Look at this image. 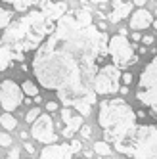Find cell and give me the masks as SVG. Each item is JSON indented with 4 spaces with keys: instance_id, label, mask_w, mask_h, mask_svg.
<instances>
[{
    "instance_id": "obj_7",
    "label": "cell",
    "mask_w": 157,
    "mask_h": 159,
    "mask_svg": "<svg viewBox=\"0 0 157 159\" xmlns=\"http://www.w3.org/2000/svg\"><path fill=\"white\" fill-rule=\"evenodd\" d=\"M107 54L111 56L113 65L119 69H125V67L138 61V56H134V46L128 42L127 37L121 35H113L107 40Z\"/></svg>"
},
{
    "instance_id": "obj_16",
    "label": "cell",
    "mask_w": 157,
    "mask_h": 159,
    "mask_svg": "<svg viewBox=\"0 0 157 159\" xmlns=\"http://www.w3.org/2000/svg\"><path fill=\"white\" fill-rule=\"evenodd\" d=\"M0 2L14 4V10H16V12H27L31 6L38 4V0H0Z\"/></svg>"
},
{
    "instance_id": "obj_8",
    "label": "cell",
    "mask_w": 157,
    "mask_h": 159,
    "mask_svg": "<svg viewBox=\"0 0 157 159\" xmlns=\"http://www.w3.org/2000/svg\"><path fill=\"white\" fill-rule=\"evenodd\" d=\"M21 104H23V92L16 81L12 79H6V81L0 83V106L6 113L16 111Z\"/></svg>"
},
{
    "instance_id": "obj_36",
    "label": "cell",
    "mask_w": 157,
    "mask_h": 159,
    "mask_svg": "<svg viewBox=\"0 0 157 159\" xmlns=\"http://www.w3.org/2000/svg\"><path fill=\"white\" fill-rule=\"evenodd\" d=\"M33 100H35V104H40V102H42V96H35Z\"/></svg>"
},
{
    "instance_id": "obj_20",
    "label": "cell",
    "mask_w": 157,
    "mask_h": 159,
    "mask_svg": "<svg viewBox=\"0 0 157 159\" xmlns=\"http://www.w3.org/2000/svg\"><path fill=\"white\" fill-rule=\"evenodd\" d=\"M14 19V14H12V10H6V8H0V29H6L10 25V21Z\"/></svg>"
},
{
    "instance_id": "obj_33",
    "label": "cell",
    "mask_w": 157,
    "mask_h": 159,
    "mask_svg": "<svg viewBox=\"0 0 157 159\" xmlns=\"http://www.w3.org/2000/svg\"><path fill=\"white\" fill-rule=\"evenodd\" d=\"M90 2H94V4H102V6H104L107 0H90Z\"/></svg>"
},
{
    "instance_id": "obj_38",
    "label": "cell",
    "mask_w": 157,
    "mask_h": 159,
    "mask_svg": "<svg viewBox=\"0 0 157 159\" xmlns=\"http://www.w3.org/2000/svg\"><path fill=\"white\" fill-rule=\"evenodd\" d=\"M150 27H153V29H157V19H153V21H151V25H150Z\"/></svg>"
},
{
    "instance_id": "obj_29",
    "label": "cell",
    "mask_w": 157,
    "mask_h": 159,
    "mask_svg": "<svg viewBox=\"0 0 157 159\" xmlns=\"http://www.w3.org/2000/svg\"><path fill=\"white\" fill-rule=\"evenodd\" d=\"M46 109H48V111H56V109H58V102H48V104H46Z\"/></svg>"
},
{
    "instance_id": "obj_21",
    "label": "cell",
    "mask_w": 157,
    "mask_h": 159,
    "mask_svg": "<svg viewBox=\"0 0 157 159\" xmlns=\"http://www.w3.org/2000/svg\"><path fill=\"white\" fill-rule=\"evenodd\" d=\"M38 115H40V107H33V109H29V111H27V115H25V121L31 125L33 121H35V119L38 117Z\"/></svg>"
},
{
    "instance_id": "obj_30",
    "label": "cell",
    "mask_w": 157,
    "mask_h": 159,
    "mask_svg": "<svg viewBox=\"0 0 157 159\" xmlns=\"http://www.w3.org/2000/svg\"><path fill=\"white\" fill-rule=\"evenodd\" d=\"M146 2H148V0H132V6H140V8H142Z\"/></svg>"
},
{
    "instance_id": "obj_26",
    "label": "cell",
    "mask_w": 157,
    "mask_h": 159,
    "mask_svg": "<svg viewBox=\"0 0 157 159\" xmlns=\"http://www.w3.org/2000/svg\"><path fill=\"white\" fill-rule=\"evenodd\" d=\"M121 81L125 83V86L130 84V83H132V73H128V71H127V73H121Z\"/></svg>"
},
{
    "instance_id": "obj_23",
    "label": "cell",
    "mask_w": 157,
    "mask_h": 159,
    "mask_svg": "<svg viewBox=\"0 0 157 159\" xmlns=\"http://www.w3.org/2000/svg\"><path fill=\"white\" fill-rule=\"evenodd\" d=\"M69 150H71V153H78V152L83 150V146H81V142H78V140H71Z\"/></svg>"
},
{
    "instance_id": "obj_5",
    "label": "cell",
    "mask_w": 157,
    "mask_h": 159,
    "mask_svg": "<svg viewBox=\"0 0 157 159\" xmlns=\"http://www.w3.org/2000/svg\"><path fill=\"white\" fill-rule=\"evenodd\" d=\"M136 98L157 117V56L140 73L136 84Z\"/></svg>"
},
{
    "instance_id": "obj_40",
    "label": "cell",
    "mask_w": 157,
    "mask_h": 159,
    "mask_svg": "<svg viewBox=\"0 0 157 159\" xmlns=\"http://www.w3.org/2000/svg\"><path fill=\"white\" fill-rule=\"evenodd\" d=\"M155 16H157V10H155Z\"/></svg>"
},
{
    "instance_id": "obj_2",
    "label": "cell",
    "mask_w": 157,
    "mask_h": 159,
    "mask_svg": "<svg viewBox=\"0 0 157 159\" xmlns=\"http://www.w3.org/2000/svg\"><path fill=\"white\" fill-rule=\"evenodd\" d=\"M54 25L56 23L48 21L40 10H29L21 17L10 21V25L0 37V42L21 61L27 52L37 50L40 46L42 40L50 35Z\"/></svg>"
},
{
    "instance_id": "obj_32",
    "label": "cell",
    "mask_w": 157,
    "mask_h": 159,
    "mask_svg": "<svg viewBox=\"0 0 157 159\" xmlns=\"http://www.w3.org/2000/svg\"><path fill=\"white\" fill-rule=\"evenodd\" d=\"M119 92H121V94H128V88H127V86H121Z\"/></svg>"
},
{
    "instance_id": "obj_31",
    "label": "cell",
    "mask_w": 157,
    "mask_h": 159,
    "mask_svg": "<svg viewBox=\"0 0 157 159\" xmlns=\"http://www.w3.org/2000/svg\"><path fill=\"white\" fill-rule=\"evenodd\" d=\"M140 39H142V35H140V33H136V31H134V33H132V42H138Z\"/></svg>"
},
{
    "instance_id": "obj_6",
    "label": "cell",
    "mask_w": 157,
    "mask_h": 159,
    "mask_svg": "<svg viewBox=\"0 0 157 159\" xmlns=\"http://www.w3.org/2000/svg\"><path fill=\"white\" fill-rule=\"evenodd\" d=\"M121 88V69L115 67L113 63L98 67V71L94 75L92 81V90L96 96H107V94H115Z\"/></svg>"
},
{
    "instance_id": "obj_34",
    "label": "cell",
    "mask_w": 157,
    "mask_h": 159,
    "mask_svg": "<svg viewBox=\"0 0 157 159\" xmlns=\"http://www.w3.org/2000/svg\"><path fill=\"white\" fill-rule=\"evenodd\" d=\"M140 54H146V52H148V48H146V46H140V48H136Z\"/></svg>"
},
{
    "instance_id": "obj_14",
    "label": "cell",
    "mask_w": 157,
    "mask_h": 159,
    "mask_svg": "<svg viewBox=\"0 0 157 159\" xmlns=\"http://www.w3.org/2000/svg\"><path fill=\"white\" fill-rule=\"evenodd\" d=\"M132 12V2H123V0H113V8L107 16V19L111 23H119L121 19L128 17Z\"/></svg>"
},
{
    "instance_id": "obj_15",
    "label": "cell",
    "mask_w": 157,
    "mask_h": 159,
    "mask_svg": "<svg viewBox=\"0 0 157 159\" xmlns=\"http://www.w3.org/2000/svg\"><path fill=\"white\" fill-rule=\"evenodd\" d=\"M14 61H19L16 56L10 52L2 42H0V71H6L8 67H12V63Z\"/></svg>"
},
{
    "instance_id": "obj_22",
    "label": "cell",
    "mask_w": 157,
    "mask_h": 159,
    "mask_svg": "<svg viewBox=\"0 0 157 159\" xmlns=\"http://www.w3.org/2000/svg\"><path fill=\"white\" fill-rule=\"evenodd\" d=\"M14 140H12V136L10 134H0V146H4V148H10V144H12Z\"/></svg>"
},
{
    "instance_id": "obj_37",
    "label": "cell",
    "mask_w": 157,
    "mask_h": 159,
    "mask_svg": "<svg viewBox=\"0 0 157 159\" xmlns=\"http://www.w3.org/2000/svg\"><path fill=\"white\" fill-rule=\"evenodd\" d=\"M92 155V150H84V157H90Z\"/></svg>"
},
{
    "instance_id": "obj_17",
    "label": "cell",
    "mask_w": 157,
    "mask_h": 159,
    "mask_svg": "<svg viewBox=\"0 0 157 159\" xmlns=\"http://www.w3.org/2000/svg\"><path fill=\"white\" fill-rule=\"evenodd\" d=\"M19 88H21V92H23L25 96H29V98H35V96H38V92H40L38 86L35 84V81H27V79L21 83Z\"/></svg>"
},
{
    "instance_id": "obj_24",
    "label": "cell",
    "mask_w": 157,
    "mask_h": 159,
    "mask_svg": "<svg viewBox=\"0 0 157 159\" xmlns=\"http://www.w3.org/2000/svg\"><path fill=\"white\" fill-rule=\"evenodd\" d=\"M19 153H21V150H19L17 146H14L12 150H10V153H8V157H6V159H19Z\"/></svg>"
},
{
    "instance_id": "obj_19",
    "label": "cell",
    "mask_w": 157,
    "mask_h": 159,
    "mask_svg": "<svg viewBox=\"0 0 157 159\" xmlns=\"http://www.w3.org/2000/svg\"><path fill=\"white\" fill-rule=\"evenodd\" d=\"M94 152H96L98 155H104V157H109L111 153H113V150H111V146H109L107 142H104V140H98V142H94Z\"/></svg>"
},
{
    "instance_id": "obj_3",
    "label": "cell",
    "mask_w": 157,
    "mask_h": 159,
    "mask_svg": "<svg viewBox=\"0 0 157 159\" xmlns=\"http://www.w3.org/2000/svg\"><path fill=\"white\" fill-rule=\"evenodd\" d=\"M98 123L104 132V142L113 144V148L125 144L138 125L132 106H128L123 98L102 100L98 111Z\"/></svg>"
},
{
    "instance_id": "obj_28",
    "label": "cell",
    "mask_w": 157,
    "mask_h": 159,
    "mask_svg": "<svg viewBox=\"0 0 157 159\" xmlns=\"http://www.w3.org/2000/svg\"><path fill=\"white\" fill-rule=\"evenodd\" d=\"M23 146H25V152H27V153H31V155H33V153H35V146H33L31 142H25Z\"/></svg>"
},
{
    "instance_id": "obj_39",
    "label": "cell",
    "mask_w": 157,
    "mask_h": 159,
    "mask_svg": "<svg viewBox=\"0 0 157 159\" xmlns=\"http://www.w3.org/2000/svg\"><path fill=\"white\" fill-rule=\"evenodd\" d=\"M52 2H61V0H52Z\"/></svg>"
},
{
    "instance_id": "obj_18",
    "label": "cell",
    "mask_w": 157,
    "mask_h": 159,
    "mask_svg": "<svg viewBox=\"0 0 157 159\" xmlns=\"http://www.w3.org/2000/svg\"><path fill=\"white\" fill-rule=\"evenodd\" d=\"M0 125H2L6 130H14L17 127V119L12 113H2V115H0Z\"/></svg>"
},
{
    "instance_id": "obj_4",
    "label": "cell",
    "mask_w": 157,
    "mask_h": 159,
    "mask_svg": "<svg viewBox=\"0 0 157 159\" xmlns=\"http://www.w3.org/2000/svg\"><path fill=\"white\" fill-rule=\"evenodd\" d=\"M115 150L130 159H157V125H136L128 140Z\"/></svg>"
},
{
    "instance_id": "obj_12",
    "label": "cell",
    "mask_w": 157,
    "mask_h": 159,
    "mask_svg": "<svg viewBox=\"0 0 157 159\" xmlns=\"http://www.w3.org/2000/svg\"><path fill=\"white\" fill-rule=\"evenodd\" d=\"M69 144H48L40 150V159H71Z\"/></svg>"
},
{
    "instance_id": "obj_27",
    "label": "cell",
    "mask_w": 157,
    "mask_h": 159,
    "mask_svg": "<svg viewBox=\"0 0 157 159\" xmlns=\"http://www.w3.org/2000/svg\"><path fill=\"white\" fill-rule=\"evenodd\" d=\"M78 130H81V134L84 136V138H88V136H90V134H92V129H90V127H88V125H83V127H81V129H78Z\"/></svg>"
},
{
    "instance_id": "obj_9",
    "label": "cell",
    "mask_w": 157,
    "mask_h": 159,
    "mask_svg": "<svg viewBox=\"0 0 157 159\" xmlns=\"http://www.w3.org/2000/svg\"><path fill=\"white\" fill-rule=\"evenodd\" d=\"M31 136L35 140L46 144V146L58 142V134H56V130H54L52 117L46 115V113H40V115L31 123Z\"/></svg>"
},
{
    "instance_id": "obj_35",
    "label": "cell",
    "mask_w": 157,
    "mask_h": 159,
    "mask_svg": "<svg viewBox=\"0 0 157 159\" xmlns=\"http://www.w3.org/2000/svg\"><path fill=\"white\" fill-rule=\"evenodd\" d=\"M21 138H23V140L27 142V138H29V132H25V130H23V132H21Z\"/></svg>"
},
{
    "instance_id": "obj_10",
    "label": "cell",
    "mask_w": 157,
    "mask_h": 159,
    "mask_svg": "<svg viewBox=\"0 0 157 159\" xmlns=\"http://www.w3.org/2000/svg\"><path fill=\"white\" fill-rule=\"evenodd\" d=\"M61 121L65 123V129H63L65 138H71V136L84 125V117L78 115V113H75L71 107H63L61 109Z\"/></svg>"
},
{
    "instance_id": "obj_1",
    "label": "cell",
    "mask_w": 157,
    "mask_h": 159,
    "mask_svg": "<svg viewBox=\"0 0 157 159\" xmlns=\"http://www.w3.org/2000/svg\"><path fill=\"white\" fill-rule=\"evenodd\" d=\"M107 40L88 10H67L37 48L33 75L42 88L56 90L65 107L88 117L96 106L92 81L98 63L107 56Z\"/></svg>"
},
{
    "instance_id": "obj_25",
    "label": "cell",
    "mask_w": 157,
    "mask_h": 159,
    "mask_svg": "<svg viewBox=\"0 0 157 159\" xmlns=\"http://www.w3.org/2000/svg\"><path fill=\"white\" fill-rule=\"evenodd\" d=\"M140 40H142V44H144V46H151V44L155 42V39H153L151 35H144Z\"/></svg>"
},
{
    "instance_id": "obj_11",
    "label": "cell",
    "mask_w": 157,
    "mask_h": 159,
    "mask_svg": "<svg viewBox=\"0 0 157 159\" xmlns=\"http://www.w3.org/2000/svg\"><path fill=\"white\" fill-rule=\"evenodd\" d=\"M40 2V12L48 21L56 23L65 12H67V4L63 2H52V0H38Z\"/></svg>"
},
{
    "instance_id": "obj_13",
    "label": "cell",
    "mask_w": 157,
    "mask_h": 159,
    "mask_svg": "<svg viewBox=\"0 0 157 159\" xmlns=\"http://www.w3.org/2000/svg\"><path fill=\"white\" fill-rule=\"evenodd\" d=\"M151 21H153V14L148 12V10H144V8H138L130 17V29L138 33L142 29H148L151 25Z\"/></svg>"
}]
</instances>
